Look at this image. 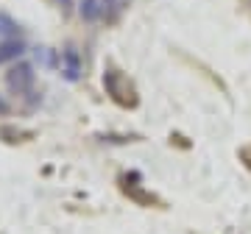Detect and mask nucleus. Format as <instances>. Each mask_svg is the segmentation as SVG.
Listing matches in <instances>:
<instances>
[{
	"label": "nucleus",
	"instance_id": "nucleus-7",
	"mask_svg": "<svg viewBox=\"0 0 251 234\" xmlns=\"http://www.w3.org/2000/svg\"><path fill=\"white\" fill-rule=\"evenodd\" d=\"M103 3V20L106 23H117L123 17V11L131 6V0H100Z\"/></svg>",
	"mask_w": 251,
	"mask_h": 234
},
{
	"label": "nucleus",
	"instance_id": "nucleus-3",
	"mask_svg": "<svg viewBox=\"0 0 251 234\" xmlns=\"http://www.w3.org/2000/svg\"><path fill=\"white\" fill-rule=\"evenodd\" d=\"M59 67H62V75L67 81H78L81 72H84V62H81V53L75 50V45H64L62 53H59Z\"/></svg>",
	"mask_w": 251,
	"mask_h": 234
},
{
	"label": "nucleus",
	"instance_id": "nucleus-1",
	"mask_svg": "<svg viewBox=\"0 0 251 234\" xmlns=\"http://www.w3.org/2000/svg\"><path fill=\"white\" fill-rule=\"evenodd\" d=\"M103 90L120 109H137V103H140L137 87L128 81V75L123 70H117L115 64H106V70H103Z\"/></svg>",
	"mask_w": 251,
	"mask_h": 234
},
{
	"label": "nucleus",
	"instance_id": "nucleus-9",
	"mask_svg": "<svg viewBox=\"0 0 251 234\" xmlns=\"http://www.w3.org/2000/svg\"><path fill=\"white\" fill-rule=\"evenodd\" d=\"M0 137L6 140V142H25L28 137H31V131H23V128H14V126H3L0 128Z\"/></svg>",
	"mask_w": 251,
	"mask_h": 234
},
{
	"label": "nucleus",
	"instance_id": "nucleus-2",
	"mask_svg": "<svg viewBox=\"0 0 251 234\" xmlns=\"http://www.w3.org/2000/svg\"><path fill=\"white\" fill-rule=\"evenodd\" d=\"M34 81H36V72H34V64L28 62H17L14 67H9L6 72V90L17 98H25L34 92Z\"/></svg>",
	"mask_w": 251,
	"mask_h": 234
},
{
	"label": "nucleus",
	"instance_id": "nucleus-11",
	"mask_svg": "<svg viewBox=\"0 0 251 234\" xmlns=\"http://www.w3.org/2000/svg\"><path fill=\"white\" fill-rule=\"evenodd\" d=\"M50 3H53L56 9L62 11L64 17H67V14H73V0H50Z\"/></svg>",
	"mask_w": 251,
	"mask_h": 234
},
{
	"label": "nucleus",
	"instance_id": "nucleus-12",
	"mask_svg": "<svg viewBox=\"0 0 251 234\" xmlns=\"http://www.w3.org/2000/svg\"><path fill=\"white\" fill-rule=\"evenodd\" d=\"M11 115V103L6 100V95H0V117H6Z\"/></svg>",
	"mask_w": 251,
	"mask_h": 234
},
{
	"label": "nucleus",
	"instance_id": "nucleus-10",
	"mask_svg": "<svg viewBox=\"0 0 251 234\" xmlns=\"http://www.w3.org/2000/svg\"><path fill=\"white\" fill-rule=\"evenodd\" d=\"M34 53H36V62L48 64V67H50V64H53V53H50V47H36Z\"/></svg>",
	"mask_w": 251,
	"mask_h": 234
},
{
	"label": "nucleus",
	"instance_id": "nucleus-6",
	"mask_svg": "<svg viewBox=\"0 0 251 234\" xmlns=\"http://www.w3.org/2000/svg\"><path fill=\"white\" fill-rule=\"evenodd\" d=\"M78 17L84 23H98V20H103V3L100 0H78Z\"/></svg>",
	"mask_w": 251,
	"mask_h": 234
},
{
	"label": "nucleus",
	"instance_id": "nucleus-8",
	"mask_svg": "<svg viewBox=\"0 0 251 234\" xmlns=\"http://www.w3.org/2000/svg\"><path fill=\"white\" fill-rule=\"evenodd\" d=\"M14 36H20L17 20L9 17L6 11H0V39H14Z\"/></svg>",
	"mask_w": 251,
	"mask_h": 234
},
{
	"label": "nucleus",
	"instance_id": "nucleus-5",
	"mask_svg": "<svg viewBox=\"0 0 251 234\" xmlns=\"http://www.w3.org/2000/svg\"><path fill=\"white\" fill-rule=\"evenodd\" d=\"M28 47L25 42L20 39V36H14V39H0V64L6 62H20V56L25 53Z\"/></svg>",
	"mask_w": 251,
	"mask_h": 234
},
{
	"label": "nucleus",
	"instance_id": "nucleus-4",
	"mask_svg": "<svg viewBox=\"0 0 251 234\" xmlns=\"http://www.w3.org/2000/svg\"><path fill=\"white\" fill-rule=\"evenodd\" d=\"M120 189H123V195H128V198L134 201L137 207H162V201L153 192L143 189L140 184H128L126 179H120Z\"/></svg>",
	"mask_w": 251,
	"mask_h": 234
}]
</instances>
